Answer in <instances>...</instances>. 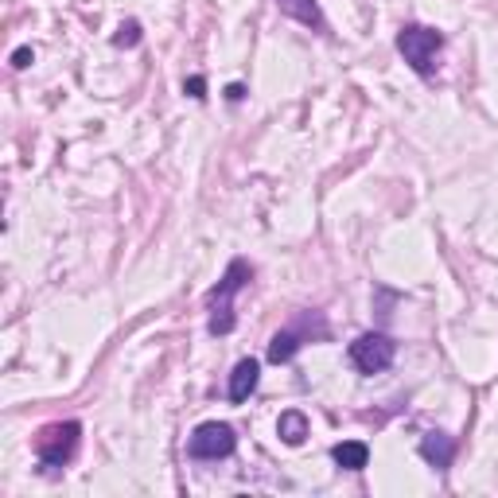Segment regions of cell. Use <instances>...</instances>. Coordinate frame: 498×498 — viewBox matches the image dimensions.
Wrapping results in <instances>:
<instances>
[{
    "instance_id": "obj_14",
    "label": "cell",
    "mask_w": 498,
    "mask_h": 498,
    "mask_svg": "<svg viewBox=\"0 0 498 498\" xmlns=\"http://www.w3.org/2000/svg\"><path fill=\"white\" fill-rule=\"evenodd\" d=\"M35 63V51H31V47H16V51H12V67H16V70H28Z\"/></svg>"
},
{
    "instance_id": "obj_10",
    "label": "cell",
    "mask_w": 498,
    "mask_h": 498,
    "mask_svg": "<svg viewBox=\"0 0 498 498\" xmlns=\"http://www.w3.org/2000/svg\"><path fill=\"white\" fill-rule=\"evenodd\" d=\"M331 459H335L342 471H362V467H370V448L362 440H342L331 448Z\"/></svg>"
},
{
    "instance_id": "obj_11",
    "label": "cell",
    "mask_w": 498,
    "mask_h": 498,
    "mask_svg": "<svg viewBox=\"0 0 498 498\" xmlns=\"http://www.w3.org/2000/svg\"><path fill=\"white\" fill-rule=\"evenodd\" d=\"M277 436L289 448H300L304 440H307V417L300 409H284L280 413V421H277Z\"/></svg>"
},
{
    "instance_id": "obj_4",
    "label": "cell",
    "mask_w": 498,
    "mask_h": 498,
    "mask_svg": "<svg viewBox=\"0 0 498 498\" xmlns=\"http://www.w3.org/2000/svg\"><path fill=\"white\" fill-rule=\"evenodd\" d=\"M397 51L421 78H429L436 70V55L444 51V31L424 28V23H405L397 31Z\"/></svg>"
},
{
    "instance_id": "obj_2",
    "label": "cell",
    "mask_w": 498,
    "mask_h": 498,
    "mask_svg": "<svg viewBox=\"0 0 498 498\" xmlns=\"http://www.w3.org/2000/svg\"><path fill=\"white\" fill-rule=\"evenodd\" d=\"M78 440H82V424L78 421H55V424H47V429L35 436V459H40V467L47 471V476L63 471L70 459H75Z\"/></svg>"
},
{
    "instance_id": "obj_3",
    "label": "cell",
    "mask_w": 498,
    "mask_h": 498,
    "mask_svg": "<svg viewBox=\"0 0 498 498\" xmlns=\"http://www.w3.org/2000/svg\"><path fill=\"white\" fill-rule=\"evenodd\" d=\"M331 335V327H327V319L319 316V312H304L296 324L289 327H280L277 335L269 339V351H265V359L272 366H280V362H292L296 359V351L304 347V342H312V339H327Z\"/></svg>"
},
{
    "instance_id": "obj_15",
    "label": "cell",
    "mask_w": 498,
    "mask_h": 498,
    "mask_svg": "<svg viewBox=\"0 0 498 498\" xmlns=\"http://www.w3.org/2000/svg\"><path fill=\"white\" fill-rule=\"evenodd\" d=\"M227 102H230V105L245 102V86H242V82H230V86H227Z\"/></svg>"
},
{
    "instance_id": "obj_6",
    "label": "cell",
    "mask_w": 498,
    "mask_h": 498,
    "mask_svg": "<svg viewBox=\"0 0 498 498\" xmlns=\"http://www.w3.org/2000/svg\"><path fill=\"white\" fill-rule=\"evenodd\" d=\"M347 359H351V366L359 374H366V378H374V374H382V370H389L394 366V359H397V342L386 335V331H366V335H359L347 347Z\"/></svg>"
},
{
    "instance_id": "obj_7",
    "label": "cell",
    "mask_w": 498,
    "mask_h": 498,
    "mask_svg": "<svg viewBox=\"0 0 498 498\" xmlns=\"http://www.w3.org/2000/svg\"><path fill=\"white\" fill-rule=\"evenodd\" d=\"M272 4L280 8V16H289V20H296V23H304V28H312V31H319V35H331L327 16L319 12L316 0H272Z\"/></svg>"
},
{
    "instance_id": "obj_12",
    "label": "cell",
    "mask_w": 498,
    "mask_h": 498,
    "mask_svg": "<svg viewBox=\"0 0 498 498\" xmlns=\"http://www.w3.org/2000/svg\"><path fill=\"white\" fill-rule=\"evenodd\" d=\"M140 43V23L137 20H125L121 28L113 35V47H137Z\"/></svg>"
},
{
    "instance_id": "obj_13",
    "label": "cell",
    "mask_w": 498,
    "mask_h": 498,
    "mask_svg": "<svg viewBox=\"0 0 498 498\" xmlns=\"http://www.w3.org/2000/svg\"><path fill=\"white\" fill-rule=\"evenodd\" d=\"M183 93H187V98H195V102H207V78L203 75L183 78Z\"/></svg>"
},
{
    "instance_id": "obj_8",
    "label": "cell",
    "mask_w": 498,
    "mask_h": 498,
    "mask_svg": "<svg viewBox=\"0 0 498 498\" xmlns=\"http://www.w3.org/2000/svg\"><path fill=\"white\" fill-rule=\"evenodd\" d=\"M257 382H261V362H257V359H242V362L230 370L227 397L234 401V405H242V401H249V394L257 389Z\"/></svg>"
},
{
    "instance_id": "obj_5",
    "label": "cell",
    "mask_w": 498,
    "mask_h": 498,
    "mask_svg": "<svg viewBox=\"0 0 498 498\" xmlns=\"http://www.w3.org/2000/svg\"><path fill=\"white\" fill-rule=\"evenodd\" d=\"M238 452V432L227 421H203L199 429L187 436V459L210 464V459H230Z\"/></svg>"
},
{
    "instance_id": "obj_9",
    "label": "cell",
    "mask_w": 498,
    "mask_h": 498,
    "mask_svg": "<svg viewBox=\"0 0 498 498\" xmlns=\"http://www.w3.org/2000/svg\"><path fill=\"white\" fill-rule=\"evenodd\" d=\"M421 456H424V464H429V467L448 471V467H452V459H456V440L448 432H424L421 436Z\"/></svg>"
},
{
    "instance_id": "obj_1",
    "label": "cell",
    "mask_w": 498,
    "mask_h": 498,
    "mask_svg": "<svg viewBox=\"0 0 498 498\" xmlns=\"http://www.w3.org/2000/svg\"><path fill=\"white\" fill-rule=\"evenodd\" d=\"M249 280H253V265H249L245 257H234L227 272H222V280L215 284V289L207 292V331L210 335H230L234 327H238V312H234V300H238V292L249 289Z\"/></svg>"
}]
</instances>
